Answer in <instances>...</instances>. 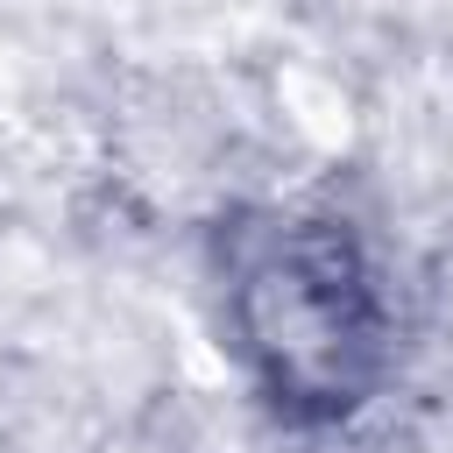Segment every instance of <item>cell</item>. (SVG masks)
Masks as SVG:
<instances>
[{"mask_svg":"<svg viewBox=\"0 0 453 453\" xmlns=\"http://www.w3.org/2000/svg\"><path fill=\"white\" fill-rule=\"evenodd\" d=\"M248 333L269 354L276 382L297 361V333H319L326 375L340 389V361L361 340V283L347 276L333 241H283L269 262L248 269Z\"/></svg>","mask_w":453,"mask_h":453,"instance_id":"1","label":"cell"}]
</instances>
